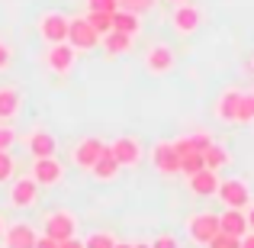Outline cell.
<instances>
[{"label": "cell", "instance_id": "1", "mask_svg": "<svg viewBox=\"0 0 254 248\" xmlns=\"http://www.w3.org/2000/svg\"><path fill=\"white\" fill-rule=\"evenodd\" d=\"M36 26H39V36H42L45 45H58V42H68L71 16H64L62 10H45Z\"/></svg>", "mask_w": 254, "mask_h": 248}, {"label": "cell", "instance_id": "2", "mask_svg": "<svg viewBox=\"0 0 254 248\" xmlns=\"http://www.w3.org/2000/svg\"><path fill=\"white\" fill-rule=\"evenodd\" d=\"M222 232V226H219V216L216 213H193L190 219H187V239H190L193 245H206Z\"/></svg>", "mask_w": 254, "mask_h": 248}, {"label": "cell", "instance_id": "3", "mask_svg": "<svg viewBox=\"0 0 254 248\" xmlns=\"http://www.w3.org/2000/svg\"><path fill=\"white\" fill-rule=\"evenodd\" d=\"M42 236L55 239V242H64V239L77 236V216L71 210H55L42 219Z\"/></svg>", "mask_w": 254, "mask_h": 248}, {"label": "cell", "instance_id": "4", "mask_svg": "<svg viewBox=\"0 0 254 248\" xmlns=\"http://www.w3.org/2000/svg\"><path fill=\"white\" fill-rule=\"evenodd\" d=\"M74 65H77V49L71 42H58V45H49V49H45V68H49L52 75L64 78V75L74 71Z\"/></svg>", "mask_w": 254, "mask_h": 248}, {"label": "cell", "instance_id": "5", "mask_svg": "<svg viewBox=\"0 0 254 248\" xmlns=\"http://www.w3.org/2000/svg\"><path fill=\"white\" fill-rule=\"evenodd\" d=\"M216 197L222 200V206L229 210H248L251 206V190L242 177H229V180H219V190Z\"/></svg>", "mask_w": 254, "mask_h": 248}, {"label": "cell", "instance_id": "6", "mask_svg": "<svg viewBox=\"0 0 254 248\" xmlns=\"http://www.w3.org/2000/svg\"><path fill=\"white\" fill-rule=\"evenodd\" d=\"M29 174H32V180H36L39 187H58L64 180V165L58 162L55 155H49V158H32Z\"/></svg>", "mask_w": 254, "mask_h": 248}, {"label": "cell", "instance_id": "7", "mask_svg": "<svg viewBox=\"0 0 254 248\" xmlns=\"http://www.w3.org/2000/svg\"><path fill=\"white\" fill-rule=\"evenodd\" d=\"M39 203V184L32 180V174L10 180V206L13 210H32Z\"/></svg>", "mask_w": 254, "mask_h": 248}, {"label": "cell", "instance_id": "8", "mask_svg": "<svg viewBox=\"0 0 254 248\" xmlns=\"http://www.w3.org/2000/svg\"><path fill=\"white\" fill-rule=\"evenodd\" d=\"M174 65H177V58H174V49L168 42H155L148 52H145V71L155 78H164L174 71Z\"/></svg>", "mask_w": 254, "mask_h": 248}, {"label": "cell", "instance_id": "9", "mask_svg": "<svg viewBox=\"0 0 254 248\" xmlns=\"http://www.w3.org/2000/svg\"><path fill=\"white\" fill-rule=\"evenodd\" d=\"M110 152L116 155L119 167H138V165H142V158H145V149H142V142H138L135 136H119V139H113V142H110Z\"/></svg>", "mask_w": 254, "mask_h": 248}, {"label": "cell", "instance_id": "10", "mask_svg": "<svg viewBox=\"0 0 254 248\" xmlns=\"http://www.w3.org/2000/svg\"><path fill=\"white\" fill-rule=\"evenodd\" d=\"M106 152V142L103 139H97V136H84V139H77V145L71 149V162H74L81 171H90L93 165H97V158Z\"/></svg>", "mask_w": 254, "mask_h": 248}, {"label": "cell", "instance_id": "11", "mask_svg": "<svg viewBox=\"0 0 254 248\" xmlns=\"http://www.w3.org/2000/svg\"><path fill=\"white\" fill-rule=\"evenodd\" d=\"M68 42L77 52H90L100 45V32L87 23V16H71V29H68Z\"/></svg>", "mask_w": 254, "mask_h": 248}, {"label": "cell", "instance_id": "12", "mask_svg": "<svg viewBox=\"0 0 254 248\" xmlns=\"http://www.w3.org/2000/svg\"><path fill=\"white\" fill-rule=\"evenodd\" d=\"M3 248H36V242H39V232H36V226L32 223H10L3 229Z\"/></svg>", "mask_w": 254, "mask_h": 248}, {"label": "cell", "instance_id": "13", "mask_svg": "<svg viewBox=\"0 0 254 248\" xmlns=\"http://www.w3.org/2000/svg\"><path fill=\"white\" fill-rule=\"evenodd\" d=\"M199 23H203V13H199V6L193 3H177L171 13V26L180 32V36H193V32L199 29Z\"/></svg>", "mask_w": 254, "mask_h": 248}, {"label": "cell", "instance_id": "14", "mask_svg": "<svg viewBox=\"0 0 254 248\" xmlns=\"http://www.w3.org/2000/svg\"><path fill=\"white\" fill-rule=\"evenodd\" d=\"M23 145H26V152H29L32 158H49V155H55V152H58V139L52 136L49 129H32V132H26V136H23Z\"/></svg>", "mask_w": 254, "mask_h": 248}, {"label": "cell", "instance_id": "15", "mask_svg": "<svg viewBox=\"0 0 254 248\" xmlns=\"http://www.w3.org/2000/svg\"><path fill=\"white\" fill-rule=\"evenodd\" d=\"M151 165H155L158 174H180V155L174 149V142H155L151 149Z\"/></svg>", "mask_w": 254, "mask_h": 248}, {"label": "cell", "instance_id": "16", "mask_svg": "<svg viewBox=\"0 0 254 248\" xmlns=\"http://www.w3.org/2000/svg\"><path fill=\"white\" fill-rule=\"evenodd\" d=\"M187 187H190L193 197H216V190H219V174L212 171V167H199L196 174H190V177H187Z\"/></svg>", "mask_w": 254, "mask_h": 248}, {"label": "cell", "instance_id": "17", "mask_svg": "<svg viewBox=\"0 0 254 248\" xmlns=\"http://www.w3.org/2000/svg\"><path fill=\"white\" fill-rule=\"evenodd\" d=\"M23 110V93L13 84H0V123H13Z\"/></svg>", "mask_w": 254, "mask_h": 248}, {"label": "cell", "instance_id": "18", "mask_svg": "<svg viewBox=\"0 0 254 248\" xmlns=\"http://www.w3.org/2000/svg\"><path fill=\"white\" fill-rule=\"evenodd\" d=\"M219 226H222L225 236H235V239H242V236H248V232H251L248 213H245V210H229V206L219 213Z\"/></svg>", "mask_w": 254, "mask_h": 248}, {"label": "cell", "instance_id": "19", "mask_svg": "<svg viewBox=\"0 0 254 248\" xmlns=\"http://www.w3.org/2000/svg\"><path fill=\"white\" fill-rule=\"evenodd\" d=\"M238 103H242V90L238 87H225L219 93V103H216V116L222 123H235L238 119Z\"/></svg>", "mask_w": 254, "mask_h": 248}, {"label": "cell", "instance_id": "20", "mask_svg": "<svg viewBox=\"0 0 254 248\" xmlns=\"http://www.w3.org/2000/svg\"><path fill=\"white\" fill-rule=\"evenodd\" d=\"M100 45H103V52H106L110 58H116V55H126V52H132V45H135V36H126V32H116V29H113L110 36L100 39Z\"/></svg>", "mask_w": 254, "mask_h": 248}, {"label": "cell", "instance_id": "21", "mask_svg": "<svg viewBox=\"0 0 254 248\" xmlns=\"http://www.w3.org/2000/svg\"><path fill=\"white\" fill-rule=\"evenodd\" d=\"M113 29L126 32V36H138V32H142V13L116 10V13H113Z\"/></svg>", "mask_w": 254, "mask_h": 248}, {"label": "cell", "instance_id": "22", "mask_svg": "<svg viewBox=\"0 0 254 248\" xmlns=\"http://www.w3.org/2000/svg\"><path fill=\"white\" fill-rule=\"evenodd\" d=\"M90 174H93L97 180H103V184H106V180H116V174H119V162H116V155L110 152V145H106V152L97 158V165L90 167Z\"/></svg>", "mask_w": 254, "mask_h": 248}, {"label": "cell", "instance_id": "23", "mask_svg": "<svg viewBox=\"0 0 254 248\" xmlns=\"http://www.w3.org/2000/svg\"><path fill=\"white\" fill-rule=\"evenodd\" d=\"M203 162H206V167H212V171H219V167H225V165L232 162V152L225 149V145H216V142H212L209 149L203 152Z\"/></svg>", "mask_w": 254, "mask_h": 248}, {"label": "cell", "instance_id": "24", "mask_svg": "<svg viewBox=\"0 0 254 248\" xmlns=\"http://www.w3.org/2000/svg\"><path fill=\"white\" fill-rule=\"evenodd\" d=\"M84 248H116V239H113V232L97 229V232H90V236L84 239Z\"/></svg>", "mask_w": 254, "mask_h": 248}, {"label": "cell", "instance_id": "25", "mask_svg": "<svg viewBox=\"0 0 254 248\" xmlns=\"http://www.w3.org/2000/svg\"><path fill=\"white\" fill-rule=\"evenodd\" d=\"M87 23L100 32V39L113 32V13H87Z\"/></svg>", "mask_w": 254, "mask_h": 248}, {"label": "cell", "instance_id": "26", "mask_svg": "<svg viewBox=\"0 0 254 248\" xmlns=\"http://www.w3.org/2000/svg\"><path fill=\"white\" fill-rule=\"evenodd\" d=\"M235 123H254V90H242V103H238Z\"/></svg>", "mask_w": 254, "mask_h": 248}, {"label": "cell", "instance_id": "27", "mask_svg": "<svg viewBox=\"0 0 254 248\" xmlns=\"http://www.w3.org/2000/svg\"><path fill=\"white\" fill-rule=\"evenodd\" d=\"M13 177H16V158L10 152H0V184H6Z\"/></svg>", "mask_w": 254, "mask_h": 248}, {"label": "cell", "instance_id": "28", "mask_svg": "<svg viewBox=\"0 0 254 248\" xmlns=\"http://www.w3.org/2000/svg\"><path fill=\"white\" fill-rule=\"evenodd\" d=\"M87 13H116L119 10V0H84Z\"/></svg>", "mask_w": 254, "mask_h": 248}, {"label": "cell", "instance_id": "29", "mask_svg": "<svg viewBox=\"0 0 254 248\" xmlns=\"http://www.w3.org/2000/svg\"><path fill=\"white\" fill-rule=\"evenodd\" d=\"M16 145V129L10 123H0V152H10Z\"/></svg>", "mask_w": 254, "mask_h": 248}, {"label": "cell", "instance_id": "30", "mask_svg": "<svg viewBox=\"0 0 254 248\" xmlns=\"http://www.w3.org/2000/svg\"><path fill=\"white\" fill-rule=\"evenodd\" d=\"M158 0H119V10H132V13H145L151 10Z\"/></svg>", "mask_w": 254, "mask_h": 248}, {"label": "cell", "instance_id": "31", "mask_svg": "<svg viewBox=\"0 0 254 248\" xmlns=\"http://www.w3.org/2000/svg\"><path fill=\"white\" fill-rule=\"evenodd\" d=\"M209 248H242V239H235V236H225V232H219V236L209 242Z\"/></svg>", "mask_w": 254, "mask_h": 248}, {"label": "cell", "instance_id": "32", "mask_svg": "<svg viewBox=\"0 0 254 248\" xmlns=\"http://www.w3.org/2000/svg\"><path fill=\"white\" fill-rule=\"evenodd\" d=\"M151 248H180V242H177V236H171V232H161V236L151 242Z\"/></svg>", "mask_w": 254, "mask_h": 248}, {"label": "cell", "instance_id": "33", "mask_svg": "<svg viewBox=\"0 0 254 248\" xmlns=\"http://www.w3.org/2000/svg\"><path fill=\"white\" fill-rule=\"evenodd\" d=\"M193 145H196V149L199 152H206V149H209V145H212V139H209V132H206V129H199V132H193Z\"/></svg>", "mask_w": 254, "mask_h": 248}, {"label": "cell", "instance_id": "34", "mask_svg": "<svg viewBox=\"0 0 254 248\" xmlns=\"http://www.w3.org/2000/svg\"><path fill=\"white\" fill-rule=\"evenodd\" d=\"M10 62H13V49L6 42H0V71L10 68Z\"/></svg>", "mask_w": 254, "mask_h": 248}, {"label": "cell", "instance_id": "35", "mask_svg": "<svg viewBox=\"0 0 254 248\" xmlns=\"http://www.w3.org/2000/svg\"><path fill=\"white\" fill-rule=\"evenodd\" d=\"M58 248H84V239L71 236V239H64V242H58Z\"/></svg>", "mask_w": 254, "mask_h": 248}, {"label": "cell", "instance_id": "36", "mask_svg": "<svg viewBox=\"0 0 254 248\" xmlns=\"http://www.w3.org/2000/svg\"><path fill=\"white\" fill-rule=\"evenodd\" d=\"M36 248H58V242H55V239H49V236H39Z\"/></svg>", "mask_w": 254, "mask_h": 248}, {"label": "cell", "instance_id": "37", "mask_svg": "<svg viewBox=\"0 0 254 248\" xmlns=\"http://www.w3.org/2000/svg\"><path fill=\"white\" fill-rule=\"evenodd\" d=\"M242 248H254V232H248V236H242Z\"/></svg>", "mask_w": 254, "mask_h": 248}, {"label": "cell", "instance_id": "38", "mask_svg": "<svg viewBox=\"0 0 254 248\" xmlns=\"http://www.w3.org/2000/svg\"><path fill=\"white\" fill-rule=\"evenodd\" d=\"M245 213H248V226H251V232H254V203H251V206H248Z\"/></svg>", "mask_w": 254, "mask_h": 248}, {"label": "cell", "instance_id": "39", "mask_svg": "<svg viewBox=\"0 0 254 248\" xmlns=\"http://www.w3.org/2000/svg\"><path fill=\"white\" fill-rule=\"evenodd\" d=\"M3 229H6V223H3V216H0V239H3Z\"/></svg>", "mask_w": 254, "mask_h": 248}, {"label": "cell", "instance_id": "40", "mask_svg": "<svg viewBox=\"0 0 254 248\" xmlns=\"http://www.w3.org/2000/svg\"><path fill=\"white\" fill-rule=\"evenodd\" d=\"M116 248H135V245H129V242H116Z\"/></svg>", "mask_w": 254, "mask_h": 248}, {"label": "cell", "instance_id": "41", "mask_svg": "<svg viewBox=\"0 0 254 248\" xmlns=\"http://www.w3.org/2000/svg\"><path fill=\"white\" fill-rule=\"evenodd\" d=\"M171 3H190V0H171Z\"/></svg>", "mask_w": 254, "mask_h": 248}, {"label": "cell", "instance_id": "42", "mask_svg": "<svg viewBox=\"0 0 254 248\" xmlns=\"http://www.w3.org/2000/svg\"><path fill=\"white\" fill-rule=\"evenodd\" d=\"M135 248H151V245H135Z\"/></svg>", "mask_w": 254, "mask_h": 248}, {"label": "cell", "instance_id": "43", "mask_svg": "<svg viewBox=\"0 0 254 248\" xmlns=\"http://www.w3.org/2000/svg\"><path fill=\"white\" fill-rule=\"evenodd\" d=\"M251 65H254V62H251Z\"/></svg>", "mask_w": 254, "mask_h": 248}]
</instances>
